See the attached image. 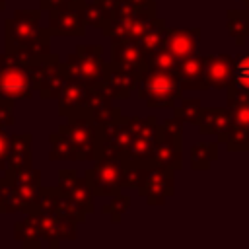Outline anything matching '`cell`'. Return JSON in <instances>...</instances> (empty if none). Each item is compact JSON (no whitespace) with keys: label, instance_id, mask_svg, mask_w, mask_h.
Here are the masks:
<instances>
[{"label":"cell","instance_id":"cell-1","mask_svg":"<svg viewBox=\"0 0 249 249\" xmlns=\"http://www.w3.org/2000/svg\"><path fill=\"white\" fill-rule=\"evenodd\" d=\"M43 29L39 27V12L33 10H16L10 19H6V53L25 66L37 64L41 58V49L47 47V41L41 43Z\"/></svg>","mask_w":249,"mask_h":249},{"label":"cell","instance_id":"cell-2","mask_svg":"<svg viewBox=\"0 0 249 249\" xmlns=\"http://www.w3.org/2000/svg\"><path fill=\"white\" fill-rule=\"evenodd\" d=\"M8 185L0 196V214L14 212H31L37 204L41 175L35 169H21L16 173H6Z\"/></svg>","mask_w":249,"mask_h":249},{"label":"cell","instance_id":"cell-3","mask_svg":"<svg viewBox=\"0 0 249 249\" xmlns=\"http://www.w3.org/2000/svg\"><path fill=\"white\" fill-rule=\"evenodd\" d=\"M33 76L29 66L16 60L6 53L4 64L0 68V95L8 99H27L33 93Z\"/></svg>","mask_w":249,"mask_h":249},{"label":"cell","instance_id":"cell-4","mask_svg":"<svg viewBox=\"0 0 249 249\" xmlns=\"http://www.w3.org/2000/svg\"><path fill=\"white\" fill-rule=\"evenodd\" d=\"M31 167V134H12L8 173H16Z\"/></svg>","mask_w":249,"mask_h":249},{"label":"cell","instance_id":"cell-5","mask_svg":"<svg viewBox=\"0 0 249 249\" xmlns=\"http://www.w3.org/2000/svg\"><path fill=\"white\" fill-rule=\"evenodd\" d=\"M10 142H12V134H8L4 126H0V171L8 167V156H10Z\"/></svg>","mask_w":249,"mask_h":249},{"label":"cell","instance_id":"cell-6","mask_svg":"<svg viewBox=\"0 0 249 249\" xmlns=\"http://www.w3.org/2000/svg\"><path fill=\"white\" fill-rule=\"evenodd\" d=\"M235 80L241 88L249 89V56L241 58L237 64H235Z\"/></svg>","mask_w":249,"mask_h":249},{"label":"cell","instance_id":"cell-7","mask_svg":"<svg viewBox=\"0 0 249 249\" xmlns=\"http://www.w3.org/2000/svg\"><path fill=\"white\" fill-rule=\"evenodd\" d=\"M12 99L0 95V126L14 124V113H12Z\"/></svg>","mask_w":249,"mask_h":249},{"label":"cell","instance_id":"cell-8","mask_svg":"<svg viewBox=\"0 0 249 249\" xmlns=\"http://www.w3.org/2000/svg\"><path fill=\"white\" fill-rule=\"evenodd\" d=\"M8 185V179L4 177V179H0V196H2V191H4V187Z\"/></svg>","mask_w":249,"mask_h":249},{"label":"cell","instance_id":"cell-9","mask_svg":"<svg viewBox=\"0 0 249 249\" xmlns=\"http://www.w3.org/2000/svg\"><path fill=\"white\" fill-rule=\"evenodd\" d=\"M4 6H6V2H4V0H0V10H4Z\"/></svg>","mask_w":249,"mask_h":249}]
</instances>
